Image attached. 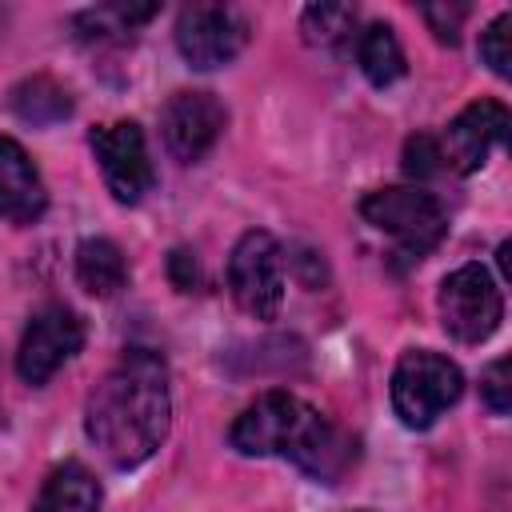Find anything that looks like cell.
Wrapping results in <instances>:
<instances>
[{
	"instance_id": "cell-1",
	"label": "cell",
	"mask_w": 512,
	"mask_h": 512,
	"mask_svg": "<svg viewBox=\"0 0 512 512\" xmlns=\"http://www.w3.org/2000/svg\"><path fill=\"white\" fill-rule=\"evenodd\" d=\"M168 364L152 348H124L84 404V432L112 468L144 464L168 436Z\"/></svg>"
},
{
	"instance_id": "cell-2",
	"label": "cell",
	"mask_w": 512,
	"mask_h": 512,
	"mask_svg": "<svg viewBox=\"0 0 512 512\" xmlns=\"http://www.w3.org/2000/svg\"><path fill=\"white\" fill-rule=\"evenodd\" d=\"M228 444L240 456H284L320 484H336L356 464V440L292 392H264L248 404L236 416Z\"/></svg>"
},
{
	"instance_id": "cell-3",
	"label": "cell",
	"mask_w": 512,
	"mask_h": 512,
	"mask_svg": "<svg viewBox=\"0 0 512 512\" xmlns=\"http://www.w3.org/2000/svg\"><path fill=\"white\" fill-rule=\"evenodd\" d=\"M464 392V376L460 368L428 348L404 352L396 372H392V408L400 416V424L408 428H428L436 424V416L444 408H452Z\"/></svg>"
},
{
	"instance_id": "cell-4",
	"label": "cell",
	"mask_w": 512,
	"mask_h": 512,
	"mask_svg": "<svg viewBox=\"0 0 512 512\" xmlns=\"http://www.w3.org/2000/svg\"><path fill=\"white\" fill-rule=\"evenodd\" d=\"M360 216L388 232L404 256L420 260L424 252H432L444 232H448V216L440 208V200L424 188H380V192H368L360 200Z\"/></svg>"
},
{
	"instance_id": "cell-5",
	"label": "cell",
	"mask_w": 512,
	"mask_h": 512,
	"mask_svg": "<svg viewBox=\"0 0 512 512\" xmlns=\"http://www.w3.org/2000/svg\"><path fill=\"white\" fill-rule=\"evenodd\" d=\"M440 324L460 344L488 340L504 320V296L484 264H460L440 284Z\"/></svg>"
},
{
	"instance_id": "cell-6",
	"label": "cell",
	"mask_w": 512,
	"mask_h": 512,
	"mask_svg": "<svg viewBox=\"0 0 512 512\" xmlns=\"http://www.w3.org/2000/svg\"><path fill=\"white\" fill-rule=\"evenodd\" d=\"M228 288L232 300L256 316L272 320L284 304V252L268 232H244L228 256Z\"/></svg>"
},
{
	"instance_id": "cell-7",
	"label": "cell",
	"mask_w": 512,
	"mask_h": 512,
	"mask_svg": "<svg viewBox=\"0 0 512 512\" xmlns=\"http://www.w3.org/2000/svg\"><path fill=\"white\" fill-rule=\"evenodd\" d=\"M84 344V320L64 308V304H48L40 308L16 348V372L24 384H48Z\"/></svg>"
},
{
	"instance_id": "cell-8",
	"label": "cell",
	"mask_w": 512,
	"mask_h": 512,
	"mask_svg": "<svg viewBox=\"0 0 512 512\" xmlns=\"http://www.w3.org/2000/svg\"><path fill=\"white\" fill-rule=\"evenodd\" d=\"M88 144L100 160L104 184L120 204H140L144 192L152 188V160H148V144L136 120H112L88 132Z\"/></svg>"
},
{
	"instance_id": "cell-9",
	"label": "cell",
	"mask_w": 512,
	"mask_h": 512,
	"mask_svg": "<svg viewBox=\"0 0 512 512\" xmlns=\"http://www.w3.org/2000/svg\"><path fill=\"white\" fill-rule=\"evenodd\" d=\"M244 44H248V24L224 4H188L176 20V48L200 72L232 64Z\"/></svg>"
},
{
	"instance_id": "cell-10",
	"label": "cell",
	"mask_w": 512,
	"mask_h": 512,
	"mask_svg": "<svg viewBox=\"0 0 512 512\" xmlns=\"http://www.w3.org/2000/svg\"><path fill=\"white\" fill-rule=\"evenodd\" d=\"M224 120H228V112L212 92H176V96H168V104L160 112V132H164L168 152L180 164H196L220 140Z\"/></svg>"
},
{
	"instance_id": "cell-11",
	"label": "cell",
	"mask_w": 512,
	"mask_h": 512,
	"mask_svg": "<svg viewBox=\"0 0 512 512\" xmlns=\"http://www.w3.org/2000/svg\"><path fill=\"white\" fill-rule=\"evenodd\" d=\"M504 136H508V108L500 100H476L436 140H440L444 168L468 176V172L484 168V160L492 156V148L504 144Z\"/></svg>"
},
{
	"instance_id": "cell-12",
	"label": "cell",
	"mask_w": 512,
	"mask_h": 512,
	"mask_svg": "<svg viewBox=\"0 0 512 512\" xmlns=\"http://www.w3.org/2000/svg\"><path fill=\"white\" fill-rule=\"evenodd\" d=\"M44 208H48V192L32 156L12 136H0V220L32 224L44 216Z\"/></svg>"
},
{
	"instance_id": "cell-13",
	"label": "cell",
	"mask_w": 512,
	"mask_h": 512,
	"mask_svg": "<svg viewBox=\"0 0 512 512\" xmlns=\"http://www.w3.org/2000/svg\"><path fill=\"white\" fill-rule=\"evenodd\" d=\"M32 512H100V484L84 464L68 460L48 472Z\"/></svg>"
},
{
	"instance_id": "cell-14",
	"label": "cell",
	"mask_w": 512,
	"mask_h": 512,
	"mask_svg": "<svg viewBox=\"0 0 512 512\" xmlns=\"http://www.w3.org/2000/svg\"><path fill=\"white\" fill-rule=\"evenodd\" d=\"M76 280L92 296H116L128 284V260L104 236L80 240V248H76Z\"/></svg>"
},
{
	"instance_id": "cell-15",
	"label": "cell",
	"mask_w": 512,
	"mask_h": 512,
	"mask_svg": "<svg viewBox=\"0 0 512 512\" xmlns=\"http://www.w3.org/2000/svg\"><path fill=\"white\" fill-rule=\"evenodd\" d=\"M12 112L24 124L48 128V124H60L72 116V92L64 84H56L52 76H28L12 88Z\"/></svg>"
},
{
	"instance_id": "cell-16",
	"label": "cell",
	"mask_w": 512,
	"mask_h": 512,
	"mask_svg": "<svg viewBox=\"0 0 512 512\" xmlns=\"http://www.w3.org/2000/svg\"><path fill=\"white\" fill-rule=\"evenodd\" d=\"M300 36L308 48H320L328 56H340L356 44V12L348 4H308L300 16Z\"/></svg>"
},
{
	"instance_id": "cell-17",
	"label": "cell",
	"mask_w": 512,
	"mask_h": 512,
	"mask_svg": "<svg viewBox=\"0 0 512 512\" xmlns=\"http://www.w3.org/2000/svg\"><path fill=\"white\" fill-rule=\"evenodd\" d=\"M356 60H360V72L368 76V84H376V88L396 84L404 76V48H400L392 24H368L356 36Z\"/></svg>"
},
{
	"instance_id": "cell-18",
	"label": "cell",
	"mask_w": 512,
	"mask_h": 512,
	"mask_svg": "<svg viewBox=\"0 0 512 512\" xmlns=\"http://www.w3.org/2000/svg\"><path fill=\"white\" fill-rule=\"evenodd\" d=\"M480 60H484L500 80L512 76V16H508V12H500V16L480 32Z\"/></svg>"
},
{
	"instance_id": "cell-19",
	"label": "cell",
	"mask_w": 512,
	"mask_h": 512,
	"mask_svg": "<svg viewBox=\"0 0 512 512\" xmlns=\"http://www.w3.org/2000/svg\"><path fill=\"white\" fill-rule=\"evenodd\" d=\"M404 172L416 176V180H428V176H440V172H444L440 140H436L432 132L408 136V144H404Z\"/></svg>"
},
{
	"instance_id": "cell-20",
	"label": "cell",
	"mask_w": 512,
	"mask_h": 512,
	"mask_svg": "<svg viewBox=\"0 0 512 512\" xmlns=\"http://www.w3.org/2000/svg\"><path fill=\"white\" fill-rule=\"evenodd\" d=\"M508 356H500V360H492L488 368H484V376H480V396H484V404L496 412V416H508V408H512V380H508Z\"/></svg>"
},
{
	"instance_id": "cell-21",
	"label": "cell",
	"mask_w": 512,
	"mask_h": 512,
	"mask_svg": "<svg viewBox=\"0 0 512 512\" xmlns=\"http://www.w3.org/2000/svg\"><path fill=\"white\" fill-rule=\"evenodd\" d=\"M428 32L440 40V44H456L460 40V24L468 16V4H424L420 8Z\"/></svg>"
},
{
	"instance_id": "cell-22",
	"label": "cell",
	"mask_w": 512,
	"mask_h": 512,
	"mask_svg": "<svg viewBox=\"0 0 512 512\" xmlns=\"http://www.w3.org/2000/svg\"><path fill=\"white\" fill-rule=\"evenodd\" d=\"M168 276H172V284L180 292H196L200 288V264H196V256L188 248H176L168 256Z\"/></svg>"
}]
</instances>
